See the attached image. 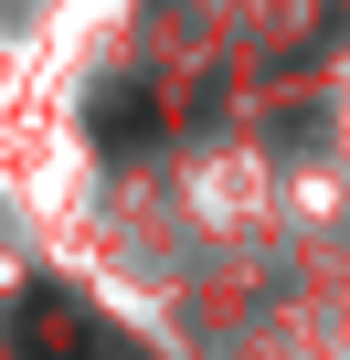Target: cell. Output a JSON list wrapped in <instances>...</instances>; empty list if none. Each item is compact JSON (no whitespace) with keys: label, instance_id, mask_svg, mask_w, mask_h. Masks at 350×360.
Masks as SVG:
<instances>
[{"label":"cell","instance_id":"1","mask_svg":"<svg viewBox=\"0 0 350 360\" xmlns=\"http://www.w3.org/2000/svg\"><path fill=\"white\" fill-rule=\"evenodd\" d=\"M22 339H32V360H85L96 339H85V318L43 286V297H22Z\"/></svg>","mask_w":350,"mask_h":360}]
</instances>
